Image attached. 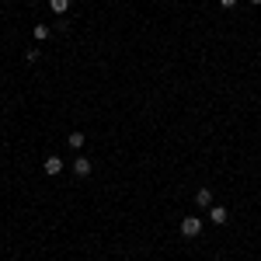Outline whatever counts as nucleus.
I'll return each mask as SVG.
<instances>
[{"label": "nucleus", "mask_w": 261, "mask_h": 261, "mask_svg": "<svg viewBox=\"0 0 261 261\" xmlns=\"http://www.w3.org/2000/svg\"><path fill=\"white\" fill-rule=\"evenodd\" d=\"M251 4H261V0H251Z\"/></svg>", "instance_id": "10"}, {"label": "nucleus", "mask_w": 261, "mask_h": 261, "mask_svg": "<svg viewBox=\"0 0 261 261\" xmlns=\"http://www.w3.org/2000/svg\"><path fill=\"white\" fill-rule=\"evenodd\" d=\"M199 230H202L199 216H185V220H181V237H199Z\"/></svg>", "instance_id": "1"}, {"label": "nucleus", "mask_w": 261, "mask_h": 261, "mask_svg": "<svg viewBox=\"0 0 261 261\" xmlns=\"http://www.w3.org/2000/svg\"><path fill=\"white\" fill-rule=\"evenodd\" d=\"M195 202H199L202 209H209V205H213V188H199V192H195Z\"/></svg>", "instance_id": "5"}, {"label": "nucleus", "mask_w": 261, "mask_h": 261, "mask_svg": "<svg viewBox=\"0 0 261 261\" xmlns=\"http://www.w3.org/2000/svg\"><path fill=\"white\" fill-rule=\"evenodd\" d=\"M49 7H53V14H66V11H70V0H49Z\"/></svg>", "instance_id": "7"}, {"label": "nucleus", "mask_w": 261, "mask_h": 261, "mask_svg": "<svg viewBox=\"0 0 261 261\" xmlns=\"http://www.w3.org/2000/svg\"><path fill=\"white\" fill-rule=\"evenodd\" d=\"M209 220L216 223V226H223V223L230 220V213H226V205H209Z\"/></svg>", "instance_id": "3"}, {"label": "nucleus", "mask_w": 261, "mask_h": 261, "mask_svg": "<svg viewBox=\"0 0 261 261\" xmlns=\"http://www.w3.org/2000/svg\"><path fill=\"white\" fill-rule=\"evenodd\" d=\"M42 171H45L49 178H56V174L63 171V157H56V153H53V157H45V161H42Z\"/></svg>", "instance_id": "2"}, {"label": "nucleus", "mask_w": 261, "mask_h": 261, "mask_svg": "<svg viewBox=\"0 0 261 261\" xmlns=\"http://www.w3.org/2000/svg\"><path fill=\"white\" fill-rule=\"evenodd\" d=\"M66 143H70L73 150H81V146H84V133H70V140H66Z\"/></svg>", "instance_id": "8"}, {"label": "nucleus", "mask_w": 261, "mask_h": 261, "mask_svg": "<svg viewBox=\"0 0 261 261\" xmlns=\"http://www.w3.org/2000/svg\"><path fill=\"white\" fill-rule=\"evenodd\" d=\"M233 4H237V0H220V7H233Z\"/></svg>", "instance_id": "9"}, {"label": "nucleus", "mask_w": 261, "mask_h": 261, "mask_svg": "<svg viewBox=\"0 0 261 261\" xmlns=\"http://www.w3.org/2000/svg\"><path fill=\"white\" fill-rule=\"evenodd\" d=\"M91 171H94V164L87 161V157H77V161H73V174H77V178H87Z\"/></svg>", "instance_id": "4"}, {"label": "nucleus", "mask_w": 261, "mask_h": 261, "mask_svg": "<svg viewBox=\"0 0 261 261\" xmlns=\"http://www.w3.org/2000/svg\"><path fill=\"white\" fill-rule=\"evenodd\" d=\"M32 35H35V42H49L53 28H49V24H35V28H32Z\"/></svg>", "instance_id": "6"}]
</instances>
